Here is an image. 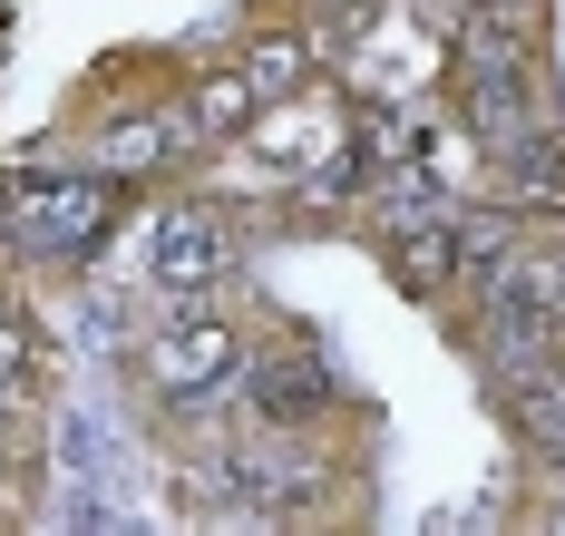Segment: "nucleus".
I'll list each match as a JSON object with an SVG mask.
<instances>
[{"label":"nucleus","mask_w":565,"mask_h":536,"mask_svg":"<svg viewBox=\"0 0 565 536\" xmlns=\"http://www.w3.org/2000/svg\"><path fill=\"white\" fill-rule=\"evenodd\" d=\"M546 371H556V380H565V342H556V352H546Z\"/></svg>","instance_id":"obj_14"},{"label":"nucleus","mask_w":565,"mask_h":536,"mask_svg":"<svg viewBox=\"0 0 565 536\" xmlns=\"http://www.w3.org/2000/svg\"><path fill=\"white\" fill-rule=\"evenodd\" d=\"M254 118H264V88L244 78V60L205 68V78L185 88V127H195V147H205V157L234 147V137H254Z\"/></svg>","instance_id":"obj_9"},{"label":"nucleus","mask_w":565,"mask_h":536,"mask_svg":"<svg viewBox=\"0 0 565 536\" xmlns=\"http://www.w3.org/2000/svg\"><path fill=\"white\" fill-rule=\"evenodd\" d=\"M458 342L478 371H526L565 342V225H526V235L478 274V293L458 302Z\"/></svg>","instance_id":"obj_1"},{"label":"nucleus","mask_w":565,"mask_h":536,"mask_svg":"<svg viewBox=\"0 0 565 536\" xmlns=\"http://www.w3.org/2000/svg\"><path fill=\"white\" fill-rule=\"evenodd\" d=\"M244 361H254V342L234 332L225 302H167V322H157L147 352H137V380H147L157 400H175V410H234Z\"/></svg>","instance_id":"obj_3"},{"label":"nucleus","mask_w":565,"mask_h":536,"mask_svg":"<svg viewBox=\"0 0 565 536\" xmlns=\"http://www.w3.org/2000/svg\"><path fill=\"white\" fill-rule=\"evenodd\" d=\"M526 235V215H516L508 195H449V205H429V215H409V225H381V264H391V283L409 302H458L478 293V274Z\"/></svg>","instance_id":"obj_2"},{"label":"nucleus","mask_w":565,"mask_h":536,"mask_svg":"<svg viewBox=\"0 0 565 536\" xmlns=\"http://www.w3.org/2000/svg\"><path fill=\"white\" fill-rule=\"evenodd\" d=\"M332 419V371L312 352H254L234 380V429H282V439H312Z\"/></svg>","instance_id":"obj_6"},{"label":"nucleus","mask_w":565,"mask_h":536,"mask_svg":"<svg viewBox=\"0 0 565 536\" xmlns=\"http://www.w3.org/2000/svg\"><path fill=\"white\" fill-rule=\"evenodd\" d=\"M234 264H244V244H234L225 205L185 195V205L147 215V283H157V302H225Z\"/></svg>","instance_id":"obj_5"},{"label":"nucleus","mask_w":565,"mask_h":536,"mask_svg":"<svg viewBox=\"0 0 565 536\" xmlns=\"http://www.w3.org/2000/svg\"><path fill=\"white\" fill-rule=\"evenodd\" d=\"M312 60H322V30H312V20H302V30H254V40H244V78L264 88V108L302 98V88H312Z\"/></svg>","instance_id":"obj_10"},{"label":"nucleus","mask_w":565,"mask_h":536,"mask_svg":"<svg viewBox=\"0 0 565 536\" xmlns=\"http://www.w3.org/2000/svg\"><path fill=\"white\" fill-rule=\"evenodd\" d=\"M88 157H98V176H127V185H147V176H167V167H185V157H205V147H195V127H185V98H167V108L108 118Z\"/></svg>","instance_id":"obj_7"},{"label":"nucleus","mask_w":565,"mask_h":536,"mask_svg":"<svg viewBox=\"0 0 565 536\" xmlns=\"http://www.w3.org/2000/svg\"><path fill=\"white\" fill-rule=\"evenodd\" d=\"M117 205H127V176H30L0 195V225L20 254H98L117 225Z\"/></svg>","instance_id":"obj_4"},{"label":"nucleus","mask_w":565,"mask_h":536,"mask_svg":"<svg viewBox=\"0 0 565 536\" xmlns=\"http://www.w3.org/2000/svg\"><path fill=\"white\" fill-rule=\"evenodd\" d=\"M20 419H30V390H10V380H0V439H10Z\"/></svg>","instance_id":"obj_13"},{"label":"nucleus","mask_w":565,"mask_h":536,"mask_svg":"<svg viewBox=\"0 0 565 536\" xmlns=\"http://www.w3.org/2000/svg\"><path fill=\"white\" fill-rule=\"evenodd\" d=\"M488 167H498V195H508L526 225H565V118H536Z\"/></svg>","instance_id":"obj_8"},{"label":"nucleus","mask_w":565,"mask_h":536,"mask_svg":"<svg viewBox=\"0 0 565 536\" xmlns=\"http://www.w3.org/2000/svg\"><path fill=\"white\" fill-rule=\"evenodd\" d=\"M312 10H322L312 30H332V40H341V30H351V20H371V0H312Z\"/></svg>","instance_id":"obj_12"},{"label":"nucleus","mask_w":565,"mask_h":536,"mask_svg":"<svg viewBox=\"0 0 565 536\" xmlns=\"http://www.w3.org/2000/svg\"><path fill=\"white\" fill-rule=\"evenodd\" d=\"M40 371H50V332H40L30 312H10V302H0V380H10V390H30Z\"/></svg>","instance_id":"obj_11"}]
</instances>
